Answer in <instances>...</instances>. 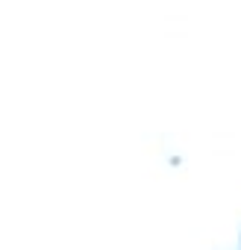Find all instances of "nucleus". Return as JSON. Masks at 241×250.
I'll list each match as a JSON object with an SVG mask.
<instances>
[]
</instances>
